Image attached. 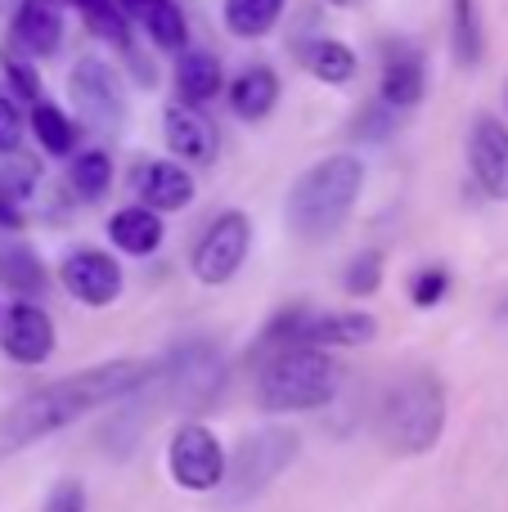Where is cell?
<instances>
[{"mask_svg":"<svg viewBox=\"0 0 508 512\" xmlns=\"http://www.w3.org/2000/svg\"><path fill=\"white\" fill-rule=\"evenodd\" d=\"M225 72H221V59L207 50H185L176 59V95L180 104L198 108L207 104V99H216V90H221Z\"/></svg>","mask_w":508,"mask_h":512,"instance_id":"obj_20","label":"cell"},{"mask_svg":"<svg viewBox=\"0 0 508 512\" xmlns=\"http://www.w3.org/2000/svg\"><path fill=\"white\" fill-rule=\"evenodd\" d=\"M428 90V68H423L419 45L410 41H387L383 45V81H378V99L387 113H405L414 108Z\"/></svg>","mask_w":508,"mask_h":512,"instance_id":"obj_13","label":"cell"},{"mask_svg":"<svg viewBox=\"0 0 508 512\" xmlns=\"http://www.w3.org/2000/svg\"><path fill=\"white\" fill-rule=\"evenodd\" d=\"M14 41L32 59H50L63 41V0H23L14 14Z\"/></svg>","mask_w":508,"mask_h":512,"instance_id":"obj_16","label":"cell"},{"mask_svg":"<svg viewBox=\"0 0 508 512\" xmlns=\"http://www.w3.org/2000/svg\"><path fill=\"white\" fill-rule=\"evenodd\" d=\"M0 315H5V310H0Z\"/></svg>","mask_w":508,"mask_h":512,"instance_id":"obj_35","label":"cell"},{"mask_svg":"<svg viewBox=\"0 0 508 512\" xmlns=\"http://www.w3.org/2000/svg\"><path fill=\"white\" fill-rule=\"evenodd\" d=\"M68 90H72V104H77V117L95 135H117V131H122V122H126V90H122L117 72L108 68L104 59L86 54V59L72 63Z\"/></svg>","mask_w":508,"mask_h":512,"instance_id":"obj_7","label":"cell"},{"mask_svg":"<svg viewBox=\"0 0 508 512\" xmlns=\"http://www.w3.org/2000/svg\"><path fill=\"white\" fill-rule=\"evenodd\" d=\"M342 288H347L351 297H374V292L383 288V252L365 248L360 256H351L347 274H342Z\"/></svg>","mask_w":508,"mask_h":512,"instance_id":"obj_27","label":"cell"},{"mask_svg":"<svg viewBox=\"0 0 508 512\" xmlns=\"http://www.w3.org/2000/svg\"><path fill=\"white\" fill-rule=\"evenodd\" d=\"M122 9H131L135 18H140V27H144V36H149L158 50H176V54H185V36H189V27H185V14H180V5L176 0H117Z\"/></svg>","mask_w":508,"mask_h":512,"instance_id":"obj_19","label":"cell"},{"mask_svg":"<svg viewBox=\"0 0 508 512\" xmlns=\"http://www.w3.org/2000/svg\"><path fill=\"white\" fill-rule=\"evenodd\" d=\"M135 194H140V207L149 212H185L194 203L198 185H194V171L180 167L176 158H149L135 167Z\"/></svg>","mask_w":508,"mask_h":512,"instance_id":"obj_14","label":"cell"},{"mask_svg":"<svg viewBox=\"0 0 508 512\" xmlns=\"http://www.w3.org/2000/svg\"><path fill=\"white\" fill-rule=\"evenodd\" d=\"M158 387H167V396L185 409H198L221 391L225 382V364H221V351L212 342H185L158 364L153 373Z\"/></svg>","mask_w":508,"mask_h":512,"instance_id":"obj_8","label":"cell"},{"mask_svg":"<svg viewBox=\"0 0 508 512\" xmlns=\"http://www.w3.org/2000/svg\"><path fill=\"white\" fill-rule=\"evenodd\" d=\"M59 279L68 288V297H77L81 306H113L122 297V265L99 248H81L72 256H63Z\"/></svg>","mask_w":508,"mask_h":512,"instance_id":"obj_10","label":"cell"},{"mask_svg":"<svg viewBox=\"0 0 508 512\" xmlns=\"http://www.w3.org/2000/svg\"><path fill=\"white\" fill-rule=\"evenodd\" d=\"M0 283L14 292H41L45 288L41 256L23 248V243H0Z\"/></svg>","mask_w":508,"mask_h":512,"instance_id":"obj_24","label":"cell"},{"mask_svg":"<svg viewBox=\"0 0 508 512\" xmlns=\"http://www.w3.org/2000/svg\"><path fill=\"white\" fill-rule=\"evenodd\" d=\"M167 468L176 477V486H185V490L225 486V450L203 423L176 427V436L167 445Z\"/></svg>","mask_w":508,"mask_h":512,"instance_id":"obj_9","label":"cell"},{"mask_svg":"<svg viewBox=\"0 0 508 512\" xmlns=\"http://www.w3.org/2000/svg\"><path fill=\"white\" fill-rule=\"evenodd\" d=\"M279 104V77L275 68H266V63H252V68H243L239 77H234L230 86V108L243 117V122H261V117H270Z\"/></svg>","mask_w":508,"mask_h":512,"instance_id":"obj_18","label":"cell"},{"mask_svg":"<svg viewBox=\"0 0 508 512\" xmlns=\"http://www.w3.org/2000/svg\"><path fill=\"white\" fill-rule=\"evenodd\" d=\"M153 373H158V364L113 360V364H95V369H81V373H72V378L50 382V387L23 396L18 405H9L5 414H0V459H9V454L63 432L68 423L86 418L90 409L135 396L140 387L153 382Z\"/></svg>","mask_w":508,"mask_h":512,"instance_id":"obj_1","label":"cell"},{"mask_svg":"<svg viewBox=\"0 0 508 512\" xmlns=\"http://www.w3.org/2000/svg\"><path fill=\"white\" fill-rule=\"evenodd\" d=\"M450 23H455V59L464 68H477L482 63V9L477 0H450Z\"/></svg>","mask_w":508,"mask_h":512,"instance_id":"obj_25","label":"cell"},{"mask_svg":"<svg viewBox=\"0 0 508 512\" xmlns=\"http://www.w3.org/2000/svg\"><path fill=\"white\" fill-rule=\"evenodd\" d=\"M446 292H450V274L441 270V265H432V270H419V274H414V283H410V301L419 310L437 306Z\"/></svg>","mask_w":508,"mask_h":512,"instance_id":"obj_30","label":"cell"},{"mask_svg":"<svg viewBox=\"0 0 508 512\" xmlns=\"http://www.w3.org/2000/svg\"><path fill=\"white\" fill-rule=\"evenodd\" d=\"M297 459V432L288 427H261V432L243 436V445L234 450L230 472H225V490L230 499H252Z\"/></svg>","mask_w":508,"mask_h":512,"instance_id":"obj_5","label":"cell"},{"mask_svg":"<svg viewBox=\"0 0 508 512\" xmlns=\"http://www.w3.org/2000/svg\"><path fill=\"white\" fill-rule=\"evenodd\" d=\"M81 14H86V23H90V32H95V36H104L108 45L131 50V32H126V23H122V14H117L113 0H90Z\"/></svg>","mask_w":508,"mask_h":512,"instance_id":"obj_28","label":"cell"},{"mask_svg":"<svg viewBox=\"0 0 508 512\" xmlns=\"http://www.w3.org/2000/svg\"><path fill=\"white\" fill-rule=\"evenodd\" d=\"M252 252V221L243 212H221L194 243V256H189V270L203 288H221L234 274L243 270Z\"/></svg>","mask_w":508,"mask_h":512,"instance_id":"obj_6","label":"cell"},{"mask_svg":"<svg viewBox=\"0 0 508 512\" xmlns=\"http://www.w3.org/2000/svg\"><path fill=\"white\" fill-rule=\"evenodd\" d=\"M68 185L77 198L95 203V198L108 194L113 185V158L104 149H86V153H72V167H68Z\"/></svg>","mask_w":508,"mask_h":512,"instance_id":"obj_23","label":"cell"},{"mask_svg":"<svg viewBox=\"0 0 508 512\" xmlns=\"http://www.w3.org/2000/svg\"><path fill=\"white\" fill-rule=\"evenodd\" d=\"M32 131H36V144H41L45 153H54V158H68V153L77 149V126H72V117L54 104L32 108Z\"/></svg>","mask_w":508,"mask_h":512,"instance_id":"obj_26","label":"cell"},{"mask_svg":"<svg viewBox=\"0 0 508 512\" xmlns=\"http://www.w3.org/2000/svg\"><path fill=\"white\" fill-rule=\"evenodd\" d=\"M0 68H5V81H9V90H14V99H27V104H45V95H41V77H36L32 68H27L23 59H14V54H5L0 59Z\"/></svg>","mask_w":508,"mask_h":512,"instance_id":"obj_29","label":"cell"},{"mask_svg":"<svg viewBox=\"0 0 508 512\" xmlns=\"http://www.w3.org/2000/svg\"><path fill=\"white\" fill-rule=\"evenodd\" d=\"M18 203H23V198H18L14 189L0 180V230H23L27 216H23V207H18Z\"/></svg>","mask_w":508,"mask_h":512,"instance_id":"obj_33","label":"cell"},{"mask_svg":"<svg viewBox=\"0 0 508 512\" xmlns=\"http://www.w3.org/2000/svg\"><path fill=\"white\" fill-rule=\"evenodd\" d=\"M0 351L9 355L23 369H36L54 355V324L41 306L32 301H14V306L0 315Z\"/></svg>","mask_w":508,"mask_h":512,"instance_id":"obj_11","label":"cell"},{"mask_svg":"<svg viewBox=\"0 0 508 512\" xmlns=\"http://www.w3.org/2000/svg\"><path fill=\"white\" fill-rule=\"evenodd\" d=\"M329 5H338V9H351V5H356V0H329Z\"/></svg>","mask_w":508,"mask_h":512,"instance_id":"obj_34","label":"cell"},{"mask_svg":"<svg viewBox=\"0 0 508 512\" xmlns=\"http://www.w3.org/2000/svg\"><path fill=\"white\" fill-rule=\"evenodd\" d=\"M468 167L473 180L482 185L486 198H500L508 203V126L500 117L482 113L468 131Z\"/></svg>","mask_w":508,"mask_h":512,"instance_id":"obj_12","label":"cell"},{"mask_svg":"<svg viewBox=\"0 0 508 512\" xmlns=\"http://www.w3.org/2000/svg\"><path fill=\"white\" fill-rule=\"evenodd\" d=\"M338 391V364L315 346H288L261 364L257 405L270 414H306L333 400Z\"/></svg>","mask_w":508,"mask_h":512,"instance_id":"obj_3","label":"cell"},{"mask_svg":"<svg viewBox=\"0 0 508 512\" xmlns=\"http://www.w3.org/2000/svg\"><path fill=\"white\" fill-rule=\"evenodd\" d=\"M302 63L311 68V77L324 81V86H342V81H351L356 77V68H360L356 50H351L347 41H333V36H320V41L306 45Z\"/></svg>","mask_w":508,"mask_h":512,"instance_id":"obj_21","label":"cell"},{"mask_svg":"<svg viewBox=\"0 0 508 512\" xmlns=\"http://www.w3.org/2000/svg\"><path fill=\"white\" fill-rule=\"evenodd\" d=\"M284 5L288 0H225V27L243 41H257V36L275 32Z\"/></svg>","mask_w":508,"mask_h":512,"instance_id":"obj_22","label":"cell"},{"mask_svg":"<svg viewBox=\"0 0 508 512\" xmlns=\"http://www.w3.org/2000/svg\"><path fill=\"white\" fill-rule=\"evenodd\" d=\"M441 427H446V391L428 373L396 382L383 396V405H378V436L396 454L432 450L441 441Z\"/></svg>","mask_w":508,"mask_h":512,"instance_id":"obj_4","label":"cell"},{"mask_svg":"<svg viewBox=\"0 0 508 512\" xmlns=\"http://www.w3.org/2000/svg\"><path fill=\"white\" fill-rule=\"evenodd\" d=\"M45 512H86V495H81L77 481H59L45 499Z\"/></svg>","mask_w":508,"mask_h":512,"instance_id":"obj_32","label":"cell"},{"mask_svg":"<svg viewBox=\"0 0 508 512\" xmlns=\"http://www.w3.org/2000/svg\"><path fill=\"white\" fill-rule=\"evenodd\" d=\"M108 239L117 243V252L126 256H153L162 248V239H167V230H162V216L149 212V207H122V212L108 216Z\"/></svg>","mask_w":508,"mask_h":512,"instance_id":"obj_17","label":"cell"},{"mask_svg":"<svg viewBox=\"0 0 508 512\" xmlns=\"http://www.w3.org/2000/svg\"><path fill=\"white\" fill-rule=\"evenodd\" d=\"M162 135H167V149L180 167H207L216 162V131L198 108L189 104H167L162 108Z\"/></svg>","mask_w":508,"mask_h":512,"instance_id":"obj_15","label":"cell"},{"mask_svg":"<svg viewBox=\"0 0 508 512\" xmlns=\"http://www.w3.org/2000/svg\"><path fill=\"white\" fill-rule=\"evenodd\" d=\"M18 144H23V117L14 95H0V153H18Z\"/></svg>","mask_w":508,"mask_h":512,"instance_id":"obj_31","label":"cell"},{"mask_svg":"<svg viewBox=\"0 0 508 512\" xmlns=\"http://www.w3.org/2000/svg\"><path fill=\"white\" fill-rule=\"evenodd\" d=\"M360 189H365V162L351 158V153H333V158L306 167L288 189V230L302 243L333 239L347 225Z\"/></svg>","mask_w":508,"mask_h":512,"instance_id":"obj_2","label":"cell"}]
</instances>
